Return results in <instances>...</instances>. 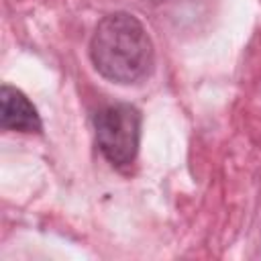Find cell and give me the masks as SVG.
<instances>
[{
  "label": "cell",
  "instance_id": "6da1fadb",
  "mask_svg": "<svg viewBox=\"0 0 261 261\" xmlns=\"http://www.w3.org/2000/svg\"><path fill=\"white\" fill-rule=\"evenodd\" d=\"M94 69L122 86L147 80L155 67V47L143 22L130 12L106 14L90 41Z\"/></svg>",
  "mask_w": 261,
  "mask_h": 261
},
{
  "label": "cell",
  "instance_id": "7a4b0ae2",
  "mask_svg": "<svg viewBox=\"0 0 261 261\" xmlns=\"http://www.w3.org/2000/svg\"><path fill=\"white\" fill-rule=\"evenodd\" d=\"M94 130L98 149L110 165L122 169L137 159L141 143V112L137 106L116 102L100 108L94 114Z\"/></svg>",
  "mask_w": 261,
  "mask_h": 261
},
{
  "label": "cell",
  "instance_id": "3957f363",
  "mask_svg": "<svg viewBox=\"0 0 261 261\" xmlns=\"http://www.w3.org/2000/svg\"><path fill=\"white\" fill-rule=\"evenodd\" d=\"M0 124L4 130L18 133H41L43 122L33 102L8 84L0 88Z\"/></svg>",
  "mask_w": 261,
  "mask_h": 261
}]
</instances>
